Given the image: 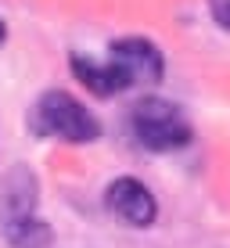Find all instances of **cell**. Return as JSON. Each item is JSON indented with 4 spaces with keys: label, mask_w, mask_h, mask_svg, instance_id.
Wrapping results in <instances>:
<instances>
[{
    "label": "cell",
    "mask_w": 230,
    "mask_h": 248,
    "mask_svg": "<svg viewBox=\"0 0 230 248\" xmlns=\"http://www.w3.org/2000/svg\"><path fill=\"white\" fill-rule=\"evenodd\" d=\"M209 11H212V22L223 32H230V0H209Z\"/></svg>",
    "instance_id": "cell-7"
},
{
    "label": "cell",
    "mask_w": 230,
    "mask_h": 248,
    "mask_svg": "<svg viewBox=\"0 0 230 248\" xmlns=\"http://www.w3.org/2000/svg\"><path fill=\"white\" fill-rule=\"evenodd\" d=\"M29 130L47 140H65V144H90L101 137V123L83 101H76L65 90H47L29 112Z\"/></svg>",
    "instance_id": "cell-2"
},
{
    "label": "cell",
    "mask_w": 230,
    "mask_h": 248,
    "mask_svg": "<svg viewBox=\"0 0 230 248\" xmlns=\"http://www.w3.org/2000/svg\"><path fill=\"white\" fill-rule=\"evenodd\" d=\"M72 72H76V79H79L90 93H97V97H115V93L130 90L123 68H119L112 58H83V54H72Z\"/></svg>",
    "instance_id": "cell-6"
},
{
    "label": "cell",
    "mask_w": 230,
    "mask_h": 248,
    "mask_svg": "<svg viewBox=\"0 0 230 248\" xmlns=\"http://www.w3.org/2000/svg\"><path fill=\"white\" fill-rule=\"evenodd\" d=\"M130 130L140 148L148 151H180L191 144V123L180 112V105L166 97H144L130 112Z\"/></svg>",
    "instance_id": "cell-3"
},
{
    "label": "cell",
    "mask_w": 230,
    "mask_h": 248,
    "mask_svg": "<svg viewBox=\"0 0 230 248\" xmlns=\"http://www.w3.org/2000/svg\"><path fill=\"white\" fill-rule=\"evenodd\" d=\"M4 40H7V29H4V22H0V44H4Z\"/></svg>",
    "instance_id": "cell-8"
},
{
    "label": "cell",
    "mask_w": 230,
    "mask_h": 248,
    "mask_svg": "<svg viewBox=\"0 0 230 248\" xmlns=\"http://www.w3.org/2000/svg\"><path fill=\"white\" fill-rule=\"evenodd\" d=\"M105 205L115 219H123L126 227H151L158 216V202L155 194L144 187L137 176H119L108 184L105 191Z\"/></svg>",
    "instance_id": "cell-4"
},
{
    "label": "cell",
    "mask_w": 230,
    "mask_h": 248,
    "mask_svg": "<svg viewBox=\"0 0 230 248\" xmlns=\"http://www.w3.org/2000/svg\"><path fill=\"white\" fill-rule=\"evenodd\" d=\"M40 184L29 166H11L0 176V234L15 248H47L54 241L50 223L36 216Z\"/></svg>",
    "instance_id": "cell-1"
},
{
    "label": "cell",
    "mask_w": 230,
    "mask_h": 248,
    "mask_svg": "<svg viewBox=\"0 0 230 248\" xmlns=\"http://www.w3.org/2000/svg\"><path fill=\"white\" fill-rule=\"evenodd\" d=\"M108 58L123 68L126 83L130 87H140V83H158L162 72H166V62H162V50L144 36H126L115 40L108 47Z\"/></svg>",
    "instance_id": "cell-5"
}]
</instances>
